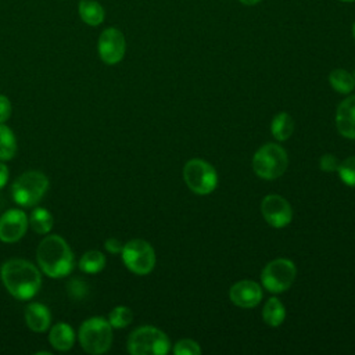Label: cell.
Segmentation results:
<instances>
[{
	"label": "cell",
	"mask_w": 355,
	"mask_h": 355,
	"mask_svg": "<svg viewBox=\"0 0 355 355\" xmlns=\"http://www.w3.org/2000/svg\"><path fill=\"white\" fill-rule=\"evenodd\" d=\"M0 280L10 295L19 301H28L42 287V270L26 259L11 258L1 265Z\"/></svg>",
	"instance_id": "obj_1"
},
{
	"label": "cell",
	"mask_w": 355,
	"mask_h": 355,
	"mask_svg": "<svg viewBox=\"0 0 355 355\" xmlns=\"http://www.w3.org/2000/svg\"><path fill=\"white\" fill-rule=\"evenodd\" d=\"M37 266L47 277L68 276L75 266V255L69 244L60 234H46L36 250Z\"/></svg>",
	"instance_id": "obj_2"
},
{
	"label": "cell",
	"mask_w": 355,
	"mask_h": 355,
	"mask_svg": "<svg viewBox=\"0 0 355 355\" xmlns=\"http://www.w3.org/2000/svg\"><path fill=\"white\" fill-rule=\"evenodd\" d=\"M50 186L49 178L40 171H26L11 183V197L22 208L36 207Z\"/></svg>",
	"instance_id": "obj_3"
},
{
	"label": "cell",
	"mask_w": 355,
	"mask_h": 355,
	"mask_svg": "<svg viewBox=\"0 0 355 355\" xmlns=\"http://www.w3.org/2000/svg\"><path fill=\"white\" fill-rule=\"evenodd\" d=\"M112 326L103 316H92L82 322L78 340L82 349L92 355L105 354L112 344Z\"/></svg>",
	"instance_id": "obj_4"
},
{
	"label": "cell",
	"mask_w": 355,
	"mask_h": 355,
	"mask_svg": "<svg viewBox=\"0 0 355 355\" xmlns=\"http://www.w3.org/2000/svg\"><path fill=\"white\" fill-rule=\"evenodd\" d=\"M126 348L132 355H165L171 349V343L162 330L140 326L128 337Z\"/></svg>",
	"instance_id": "obj_5"
},
{
	"label": "cell",
	"mask_w": 355,
	"mask_h": 355,
	"mask_svg": "<svg viewBox=\"0 0 355 355\" xmlns=\"http://www.w3.org/2000/svg\"><path fill=\"white\" fill-rule=\"evenodd\" d=\"M288 158L286 150L275 143H266L257 150L252 158V169L257 176L273 180L282 176L287 168Z\"/></svg>",
	"instance_id": "obj_6"
},
{
	"label": "cell",
	"mask_w": 355,
	"mask_h": 355,
	"mask_svg": "<svg viewBox=\"0 0 355 355\" xmlns=\"http://www.w3.org/2000/svg\"><path fill=\"white\" fill-rule=\"evenodd\" d=\"M121 257L125 266L136 275H147L155 266V251L143 239H133L125 243Z\"/></svg>",
	"instance_id": "obj_7"
},
{
	"label": "cell",
	"mask_w": 355,
	"mask_h": 355,
	"mask_svg": "<svg viewBox=\"0 0 355 355\" xmlns=\"http://www.w3.org/2000/svg\"><path fill=\"white\" fill-rule=\"evenodd\" d=\"M183 179L196 194H209L218 184V173L214 166L200 158L190 159L183 168Z\"/></svg>",
	"instance_id": "obj_8"
},
{
	"label": "cell",
	"mask_w": 355,
	"mask_h": 355,
	"mask_svg": "<svg viewBox=\"0 0 355 355\" xmlns=\"http://www.w3.org/2000/svg\"><path fill=\"white\" fill-rule=\"evenodd\" d=\"M295 276V265L290 259L277 258L265 265L261 273V282L268 291L283 293L291 287Z\"/></svg>",
	"instance_id": "obj_9"
},
{
	"label": "cell",
	"mask_w": 355,
	"mask_h": 355,
	"mask_svg": "<svg viewBox=\"0 0 355 355\" xmlns=\"http://www.w3.org/2000/svg\"><path fill=\"white\" fill-rule=\"evenodd\" d=\"M126 51V40L123 33L115 28H105L97 40V53L100 60L107 65H115L122 61Z\"/></svg>",
	"instance_id": "obj_10"
},
{
	"label": "cell",
	"mask_w": 355,
	"mask_h": 355,
	"mask_svg": "<svg viewBox=\"0 0 355 355\" xmlns=\"http://www.w3.org/2000/svg\"><path fill=\"white\" fill-rule=\"evenodd\" d=\"M28 227V215L21 208L7 209L0 215V241L17 243L25 236Z\"/></svg>",
	"instance_id": "obj_11"
},
{
	"label": "cell",
	"mask_w": 355,
	"mask_h": 355,
	"mask_svg": "<svg viewBox=\"0 0 355 355\" xmlns=\"http://www.w3.org/2000/svg\"><path fill=\"white\" fill-rule=\"evenodd\" d=\"M261 212L273 227H284L293 219V209L288 201L279 194H268L261 202Z\"/></svg>",
	"instance_id": "obj_12"
},
{
	"label": "cell",
	"mask_w": 355,
	"mask_h": 355,
	"mask_svg": "<svg viewBox=\"0 0 355 355\" xmlns=\"http://www.w3.org/2000/svg\"><path fill=\"white\" fill-rule=\"evenodd\" d=\"M229 297L240 308H254L262 300V290L257 282L240 280L230 287Z\"/></svg>",
	"instance_id": "obj_13"
},
{
	"label": "cell",
	"mask_w": 355,
	"mask_h": 355,
	"mask_svg": "<svg viewBox=\"0 0 355 355\" xmlns=\"http://www.w3.org/2000/svg\"><path fill=\"white\" fill-rule=\"evenodd\" d=\"M336 126L344 137L355 139V94L343 100L337 107Z\"/></svg>",
	"instance_id": "obj_14"
},
{
	"label": "cell",
	"mask_w": 355,
	"mask_h": 355,
	"mask_svg": "<svg viewBox=\"0 0 355 355\" xmlns=\"http://www.w3.org/2000/svg\"><path fill=\"white\" fill-rule=\"evenodd\" d=\"M25 323L35 333L46 331L51 324V312L42 302H31L25 308Z\"/></svg>",
	"instance_id": "obj_15"
},
{
	"label": "cell",
	"mask_w": 355,
	"mask_h": 355,
	"mask_svg": "<svg viewBox=\"0 0 355 355\" xmlns=\"http://www.w3.org/2000/svg\"><path fill=\"white\" fill-rule=\"evenodd\" d=\"M75 341V330L67 322H57L54 326H51L49 333V343L54 349L61 352L69 351L73 347Z\"/></svg>",
	"instance_id": "obj_16"
},
{
	"label": "cell",
	"mask_w": 355,
	"mask_h": 355,
	"mask_svg": "<svg viewBox=\"0 0 355 355\" xmlns=\"http://www.w3.org/2000/svg\"><path fill=\"white\" fill-rule=\"evenodd\" d=\"M29 227L42 236L49 234L54 227V216L47 208L36 207L32 209V212L28 216Z\"/></svg>",
	"instance_id": "obj_17"
},
{
	"label": "cell",
	"mask_w": 355,
	"mask_h": 355,
	"mask_svg": "<svg viewBox=\"0 0 355 355\" xmlns=\"http://www.w3.org/2000/svg\"><path fill=\"white\" fill-rule=\"evenodd\" d=\"M80 19L89 26H98L105 17V11L98 1L82 0L78 6Z\"/></svg>",
	"instance_id": "obj_18"
},
{
	"label": "cell",
	"mask_w": 355,
	"mask_h": 355,
	"mask_svg": "<svg viewBox=\"0 0 355 355\" xmlns=\"http://www.w3.org/2000/svg\"><path fill=\"white\" fill-rule=\"evenodd\" d=\"M105 263H107V259L101 251L89 250L82 254V257L79 258L78 266L83 273L96 275L105 268Z\"/></svg>",
	"instance_id": "obj_19"
},
{
	"label": "cell",
	"mask_w": 355,
	"mask_h": 355,
	"mask_svg": "<svg viewBox=\"0 0 355 355\" xmlns=\"http://www.w3.org/2000/svg\"><path fill=\"white\" fill-rule=\"evenodd\" d=\"M262 318H263V322L272 327L280 326L283 323L286 318V308L279 298L272 297L266 301L262 309Z\"/></svg>",
	"instance_id": "obj_20"
},
{
	"label": "cell",
	"mask_w": 355,
	"mask_h": 355,
	"mask_svg": "<svg viewBox=\"0 0 355 355\" xmlns=\"http://www.w3.org/2000/svg\"><path fill=\"white\" fill-rule=\"evenodd\" d=\"M17 137L11 128L0 123V161L6 162L14 158L17 153Z\"/></svg>",
	"instance_id": "obj_21"
},
{
	"label": "cell",
	"mask_w": 355,
	"mask_h": 355,
	"mask_svg": "<svg viewBox=\"0 0 355 355\" xmlns=\"http://www.w3.org/2000/svg\"><path fill=\"white\" fill-rule=\"evenodd\" d=\"M270 130L272 135L276 140L279 141H284L287 140L293 132H294V119L291 118L290 114L287 112H279L270 125Z\"/></svg>",
	"instance_id": "obj_22"
},
{
	"label": "cell",
	"mask_w": 355,
	"mask_h": 355,
	"mask_svg": "<svg viewBox=\"0 0 355 355\" xmlns=\"http://www.w3.org/2000/svg\"><path fill=\"white\" fill-rule=\"evenodd\" d=\"M329 82L336 92L343 93V94H348L355 87L352 73H349L348 71H345L343 68L333 69L329 75Z\"/></svg>",
	"instance_id": "obj_23"
},
{
	"label": "cell",
	"mask_w": 355,
	"mask_h": 355,
	"mask_svg": "<svg viewBox=\"0 0 355 355\" xmlns=\"http://www.w3.org/2000/svg\"><path fill=\"white\" fill-rule=\"evenodd\" d=\"M107 319L112 326V329H123L132 323L133 312L130 308L125 305H118L114 309H111Z\"/></svg>",
	"instance_id": "obj_24"
},
{
	"label": "cell",
	"mask_w": 355,
	"mask_h": 355,
	"mask_svg": "<svg viewBox=\"0 0 355 355\" xmlns=\"http://www.w3.org/2000/svg\"><path fill=\"white\" fill-rule=\"evenodd\" d=\"M340 179L349 187H355V157H348L340 162L337 169Z\"/></svg>",
	"instance_id": "obj_25"
},
{
	"label": "cell",
	"mask_w": 355,
	"mask_h": 355,
	"mask_svg": "<svg viewBox=\"0 0 355 355\" xmlns=\"http://www.w3.org/2000/svg\"><path fill=\"white\" fill-rule=\"evenodd\" d=\"M173 354H176V355H200L201 348L196 341H193L190 338H183L175 344Z\"/></svg>",
	"instance_id": "obj_26"
},
{
	"label": "cell",
	"mask_w": 355,
	"mask_h": 355,
	"mask_svg": "<svg viewBox=\"0 0 355 355\" xmlns=\"http://www.w3.org/2000/svg\"><path fill=\"white\" fill-rule=\"evenodd\" d=\"M87 284L82 279H71L67 284V291L73 300H82L87 294Z\"/></svg>",
	"instance_id": "obj_27"
},
{
	"label": "cell",
	"mask_w": 355,
	"mask_h": 355,
	"mask_svg": "<svg viewBox=\"0 0 355 355\" xmlns=\"http://www.w3.org/2000/svg\"><path fill=\"white\" fill-rule=\"evenodd\" d=\"M319 165H320V169L324 171V172H334L338 169V165H340V161L336 155L333 154H324L320 157V161H319Z\"/></svg>",
	"instance_id": "obj_28"
},
{
	"label": "cell",
	"mask_w": 355,
	"mask_h": 355,
	"mask_svg": "<svg viewBox=\"0 0 355 355\" xmlns=\"http://www.w3.org/2000/svg\"><path fill=\"white\" fill-rule=\"evenodd\" d=\"M12 114V105L7 96L0 94V123H6Z\"/></svg>",
	"instance_id": "obj_29"
},
{
	"label": "cell",
	"mask_w": 355,
	"mask_h": 355,
	"mask_svg": "<svg viewBox=\"0 0 355 355\" xmlns=\"http://www.w3.org/2000/svg\"><path fill=\"white\" fill-rule=\"evenodd\" d=\"M104 248H105L110 254L116 255V254H121V251H122V248H123V243H122L119 239H116V237H110V239H107V240L104 241Z\"/></svg>",
	"instance_id": "obj_30"
},
{
	"label": "cell",
	"mask_w": 355,
	"mask_h": 355,
	"mask_svg": "<svg viewBox=\"0 0 355 355\" xmlns=\"http://www.w3.org/2000/svg\"><path fill=\"white\" fill-rule=\"evenodd\" d=\"M8 178H10L8 166L3 161H0V190L8 183Z\"/></svg>",
	"instance_id": "obj_31"
},
{
	"label": "cell",
	"mask_w": 355,
	"mask_h": 355,
	"mask_svg": "<svg viewBox=\"0 0 355 355\" xmlns=\"http://www.w3.org/2000/svg\"><path fill=\"white\" fill-rule=\"evenodd\" d=\"M241 4H244V6H254V4H257V3H259L261 0H239Z\"/></svg>",
	"instance_id": "obj_32"
},
{
	"label": "cell",
	"mask_w": 355,
	"mask_h": 355,
	"mask_svg": "<svg viewBox=\"0 0 355 355\" xmlns=\"http://www.w3.org/2000/svg\"><path fill=\"white\" fill-rule=\"evenodd\" d=\"M352 35H354V39H355V22H354V25H352Z\"/></svg>",
	"instance_id": "obj_33"
},
{
	"label": "cell",
	"mask_w": 355,
	"mask_h": 355,
	"mask_svg": "<svg viewBox=\"0 0 355 355\" xmlns=\"http://www.w3.org/2000/svg\"><path fill=\"white\" fill-rule=\"evenodd\" d=\"M341 1H345V3H351V1H355V0H341Z\"/></svg>",
	"instance_id": "obj_34"
},
{
	"label": "cell",
	"mask_w": 355,
	"mask_h": 355,
	"mask_svg": "<svg viewBox=\"0 0 355 355\" xmlns=\"http://www.w3.org/2000/svg\"><path fill=\"white\" fill-rule=\"evenodd\" d=\"M352 76H354V82H355V72H354V75H352Z\"/></svg>",
	"instance_id": "obj_35"
}]
</instances>
